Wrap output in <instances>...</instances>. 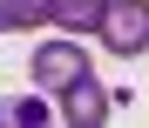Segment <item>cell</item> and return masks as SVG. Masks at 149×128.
Segmentation results:
<instances>
[{
    "label": "cell",
    "mask_w": 149,
    "mask_h": 128,
    "mask_svg": "<svg viewBox=\"0 0 149 128\" xmlns=\"http://www.w3.org/2000/svg\"><path fill=\"white\" fill-rule=\"evenodd\" d=\"M95 34L109 41V54H142L149 47V0H109L102 7V20H95Z\"/></svg>",
    "instance_id": "6da1fadb"
},
{
    "label": "cell",
    "mask_w": 149,
    "mask_h": 128,
    "mask_svg": "<svg viewBox=\"0 0 149 128\" xmlns=\"http://www.w3.org/2000/svg\"><path fill=\"white\" fill-rule=\"evenodd\" d=\"M27 74H34V88H41V94H68V88L88 74V54H81L74 41H41V47H34V61H27Z\"/></svg>",
    "instance_id": "7a4b0ae2"
},
{
    "label": "cell",
    "mask_w": 149,
    "mask_h": 128,
    "mask_svg": "<svg viewBox=\"0 0 149 128\" xmlns=\"http://www.w3.org/2000/svg\"><path fill=\"white\" fill-rule=\"evenodd\" d=\"M109 101H115V88H102L95 74H81V81L68 88V101H61V115H68L74 128H102V121H109Z\"/></svg>",
    "instance_id": "3957f363"
},
{
    "label": "cell",
    "mask_w": 149,
    "mask_h": 128,
    "mask_svg": "<svg viewBox=\"0 0 149 128\" xmlns=\"http://www.w3.org/2000/svg\"><path fill=\"white\" fill-rule=\"evenodd\" d=\"M54 20V0H0V34L14 27H47Z\"/></svg>",
    "instance_id": "277c9868"
},
{
    "label": "cell",
    "mask_w": 149,
    "mask_h": 128,
    "mask_svg": "<svg viewBox=\"0 0 149 128\" xmlns=\"http://www.w3.org/2000/svg\"><path fill=\"white\" fill-rule=\"evenodd\" d=\"M102 7H109V0H54V27H68V34H95Z\"/></svg>",
    "instance_id": "5b68a950"
},
{
    "label": "cell",
    "mask_w": 149,
    "mask_h": 128,
    "mask_svg": "<svg viewBox=\"0 0 149 128\" xmlns=\"http://www.w3.org/2000/svg\"><path fill=\"white\" fill-rule=\"evenodd\" d=\"M47 115H54V108H47L41 94H27V101H0V128H41Z\"/></svg>",
    "instance_id": "8992f818"
}]
</instances>
